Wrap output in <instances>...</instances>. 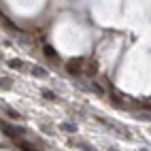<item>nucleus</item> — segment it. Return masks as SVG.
I'll return each instance as SVG.
<instances>
[{"label": "nucleus", "instance_id": "nucleus-1", "mask_svg": "<svg viewBox=\"0 0 151 151\" xmlns=\"http://www.w3.org/2000/svg\"><path fill=\"white\" fill-rule=\"evenodd\" d=\"M2 132H4L6 136L15 138V140H22V136H24V128H15V126H11V124H2Z\"/></svg>", "mask_w": 151, "mask_h": 151}, {"label": "nucleus", "instance_id": "nucleus-2", "mask_svg": "<svg viewBox=\"0 0 151 151\" xmlns=\"http://www.w3.org/2000/svg\"><path fill=\"white\" fill-rule=\"evenodd\" d=\"M83 62H85L83 58H79V60H70V62L66 64V70H68L70 75H79V73H81V64H83Z\"/></svg>", "mask_w": 151, "mask_h": 151}, {"label": "nucleus", "instance_id": "nucleus-3", "mask_svg": "<svg viewBox=\"0 0 151 151\" xmlns=\"http://www.w3.org/2000/svg\"><path fill=\"white\" fill-rule=\"evenodd\" d=\"M83 73H85L87 77H94V75L98 73V64H96V62H87V66H85Z\"/></svg>", "mask_w": 151, "mask_h": 151}, {"label": "nucleus", "instance_id": "nucleus-4", "mask_svg": "<svg viewBox=\"0 0 151 151\" xmlns=\"http://www.w3.org/2000/svg\"><path fill=\"white\" fill-rule=\"evenodd\" d=\"M17 145H19V147H22L24 151H36V149H34L32 145H30V143H26V140H17Z\"/></svg>", "mask_w": 151, "mask_h": 151}, {"label": "nucleus", "instance_id": "nucleus-5", "mask_svg": "<svg viewBox=\"0 0 151 151\" xmlns=\"http://www.w3.org/2000/svg\"><path fill=\"white\" fill-rule=\"evenodd\" d=\"M32 70H34V75H36V77H47V70L41 68V66H32Z\"/></svg>", "mask_w": 151, "mask_h": 151}, {"label": "nucleus", "instance_id": "nucleus-6", "mask_svg": "<svg viewBox=\"0 0 151 151\" xmlns=\"http://www.w3.org/2000/svg\"><path fill=\"white\" fill-rule=\"evenodd\" d=\"M4 113L11 117V119H19V113H17V111H13V109H9V106L4 109Z\"/></svg>", "mask_w": 151, "mask_h": 151}, {"label": "nucleus", "instance_id": "nucleus-7", "mask_svg": "<svg viewBox=\"0 0 151 151\" xmlns=\"http://www.w3.org/2000/svg\"><path fill=\"white\" fill-rule=\"evenodd\" d=\"M9 66H11V68H24V62H22V60H11Z\"/></svg>", "mask_w": 151, "mask_h": 151}, {"label": "nucleus", "instance_id": "nucleus-8", "mask_svg": "<svg viewBox=\"0 0 151 151\" xmlns=\"http://www.w3.org/2000/svg\"><path fill=\"white\" fill-rule=\"evenodd\" d=\"M13 85V81L9 77H4V79H0V87H11Z\"/></svg>", "mask_w": 151, "mask_h": 151}, {"label": "nucleus", "instance_id": "nucleus-9", "mask_svg": "<svg viewBox=\"0 0 151 151\" xmlns=\"http://www.w3.org/2000/svg\"><path fill=\"white\" fill-rule=\"evenodd\" d=\"M62 130H66V132H75L77 126H73V124H62Z\"/></svg>", "mask_w": 151, "mask_h": 151}, {"label": "nucleus", "instance_id": "nucleus-10", "mask_svg": "<svg viewBox=\"0 0 151 151\" xmlns=\"http://www.w3.org/2000/svg\"><path fill=\"white\" fill-rule=\"evenodd\" d=\"M89 89H92V92H96V94H102V87H100L98 83H92V85H89Z\"/></svg>", "mask_w": 151, "mask_h": 151}, {"label": "nucleus", "instance_id": "nucleus-11", "mask_svg": "<svg viewBox=\"0 0 151 151\" xmlns=\"http://www.w3.org/2000/svg\"><path fill=\"white\" fill-rule=\"evenodd\" d=\"M43 96H45L47 100H55V94H53V92H47V89L43 92Z\"/></svg>", "mask_w": 151, "mask_h": 151}, {"label": "nucleus", "instance_id": "nucleus-12", "mask_svg": "<svg viewBox=\"0 0 151 151\" xmlns=\"http://www.w3.org/2000/svg\"><path fill=\"white\" fill-rule=\"evenodd\" d=\"M79 147H81V149H83V151H96V149H94V147H89V145H87V143H79Z\"/></svg>", "mask_w": 151, "mask_h": 151}, {"label": "nucleus", "instance_id": "nucleus-13", "mask_svg": "<svg viewBox=\"0 0 151 151\" xmlns=\"http://www.w3.org/2000/svg\"><path fill=\"white\" fill-rule=\"evenodd\" d=\"M45 53H47V58H55V51L51 47H45Z\"/></svg>", "mask_w": 151, "mask_h": 151}, {"label": "nucleus", "instance_id": "nucleus-14", "mask_svg": "<svg viewBox=\"0 0 151 151\" xmlns=\"http://www.w3.org/2000/svg\"><path fill=\"white\" fill-rule=\"evenodd\" d=\"M143 109H147V111H151V104H149V102H143Z\"/></svg>", "mask_w": 151, "mask_h": 151}, {"label": "nucleus", "instance_id": "nucleus-15", "mask_svg": "<svg viewBox=\"0 0 151 151\" xmlns=\"http://www.w3.org/2000/svg\"><path fill=\"white\" fill-rule=\"evenodd\" d=\"M140 151H147V149H140Z\"/></svg>", "mask_w": 151, "mask_h": 151}, {"label": "nucleus", "instance_id": "nucleus-16", "mask_svg": "<svg viewBox=\"0 0 151 151\" xmlns=\"http://www.w3.org/2000/svg\"><path fill=\"white\" fill-rule=\"evenodd\" d=\"M0 58H2V55H0Z\"/></svg>", "mask_w": 151, "mask_h": 151}]
</instances>
